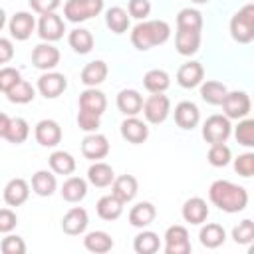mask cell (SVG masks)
Returning a JSON list of instances; mask_svg holds the SVG:
<instances>
[{
  "mask_svg": "<svg viewBox=\"0 0 254 254\" xmlns=\"http://www.w3.org/2000/svg\"><path fill=\"white\" fill-rule=\"evenodd\" d=\"M83 246L93 254H105L113 248V238L105 230H93L87 232L83 238Z\"/></svg>",
  "mask_w": 254,
  "mask_h": 254,
  "instance_id": "1f68e13d",
  "label": "cell"
},
{
  "mask_svg": "<svg viewBox=\"0 0 254 254\" xmlns=\"http://www.w3.org/2000/svg\"><path fill=\"white\" fill-rule=\"evenodd\" d=\"M208 163L212 167H226L232 159V153H230V147L226 143H212L210 149H208V155H206Z\"/></svg>",
  "mask_w": 254,
  "mask_h": 254,
  "instance_id": "b9f144b4",
  "label": "cell"
},
{
  "mask_svg": "<svg viewBox=\"0 0 254 254\" xmlns=\"http://www.w3.org/2000/svg\"><path fill=\"white\" fill-rule=\"evenodd\" d=\"M4 26H6V12L0 8V30H2Z\"/></svg>",
  "mask_w": 254,
  "mask_h": 254,
  "instance_id": "11a10c76",
  "label": "cell"
},
{
  "mask_svg": "<svg viewBox=\"0 0 254 254\" xmlns=\"http://www.w3.org/2000/svg\"><path fill=\"white\" fill-rule=\"evenodd\" d=\"M220 105L228 119H244L250 113V97L246 91H228Z\"/></svg>",
  "mask_w": 254,
  "mask_h": 254,
  "instance_id": "52a82bcc",
  "label": "cell"
},
{
  "mask_svg": "<svg viewBox=\"0 0 254 254\" xmlns=\"http://www.w3.org/2000/svg\"><path fill=\"white\" fill-rule=\"evenodd\" d=\"M175 48L181 56H194L200 48V32L198 30H177Z\"/></svg>",
  "mask_w": 254,
  "mask_h": 254,
  "instance_id": "603a6c76",
  "label": "cell"
},
{
  "mask_svg": "<svg viewBox=\"0 0 254 254\" xmlns=\"http://www.w3.org/2000/svg\"><path fill=\"white\" fill-rule=\"evenodd\" d=\"M177 30H202V14L196 8H183L177 14Z\"/></svg>",
  "mask_w": 254,
  "mask_h": 254,
  "instance_id": "60d3db41",
  "label": "cell"
},
{
  "mask_svg": "<svg viewBox=\"0 0 254 254\" xmlns=\"http://www.w3.org/2000/svg\"><path fill=\"white\" fill-rule=\"evenodd\" d=\"M234 171L240 177H252L254 175V153H242L234 159Z\"/></svg>",
  "mask_w": 254,
  "mask_h": 254,
  "instance_id": "7dc6e473",
  "label": "cell"
},
{
  "mask_svg": "<svg viewBox=\"0 0 254 254\" xmlns=\"http://www.w3.org/2000/svg\"><path fill=\"white\" fill-rule=\"evenodd\" d=\"M67 44L75 54H89L93 48V34L85 28H75L67 36Z\"/></svg>",
  "mask_w": 254,
  "mask_h": 254,
  "instance_id": "836d02e7",
  "label": "cell"
},
{
  "mask_svg": "<svg viewBox=\"0 0 254 254\" xmlns=\"http://www.w3.org/2000/svg\"><path fill=\"white\" fill-rule=\"evenodd\" d=\"M22 79V75H20V71L16 69V67H10V65H4V67H0V91L2 93H6L16 81H20Z\"/></svg>",
  "mask_w": 254,
  "mask_h": 254,
  "instance_id": "681fc988",
  "label": "cell"
},
{
  "mask_svg": "<svg viewBox=\"0 0 254 254\" xmlns=\"http://www.w3.org/2000/svg\"><path fill=\"white\" fill-rule=\"evenodd\" d=\"M2 196H4V202L8 206H20L30 196V185L24 179H10L4 187Z\"/></svg>",
  "mask_w": 254,
  "mask_h": 254,
  "instance_id": "d6986e66",
  "label": "cell"
},
{
  "mask_svg": "<svg viewBox=\"0 0 254 254\" xmlns=\"http://www.w3.org/2000/svg\"><path fill=\"white\" fill-rule=\"evenodd\" d=\"M226 93H228V89H226V85L222 81L208 79V81H202L200 83V97L208 105H220Z\"/></svg>",
  "mask_w": 254,
  "mask_h": 254,
  "instance_id": "d590c367",
  "label": "cell"
},
{
  "mask_svg": "<svg viewBox=\"0 0 254 254\" xmlns=\"http://www.w3.org/2000/svg\"><path fill=\"white\" fill-rule=\"evenodd\" d=\"M190 2H194V4H206L208 0H190Z\"/></svg>",
  "mask_w": 254,
  "mask_h": 254,
  "instance_id": "9f6ffc18",
  "label": "cell"
},
{
  "mask_svg": "<svg viewBox=\"0 0 254 254\" xmlns=\"http://www.w3.org/2000/svg\"><path fill=\"white\" fill-rule=\"evenodd\" d=\"M234 137L240 145L244 147H254V121L244 117V119H238V125L234 129Z\"/></svg>",
  "mask_w": 254,
  "mask_h": 254,
  "instance_id": "7bdbcfd3",
  "label": "cell"
},
{
  "mask_svg": "<svg viewBox=\"0 0 254 254\" xmlns=\"http://www.w3.org/2000/svg\"><path fill=\"white\" fill-rule=\"evenodd\" d=\"M105 26L113 34H125L129 30V14L121 6H113L105 12Z\"/></svg>",
  "mask_w": 254,
  "mask_h": 254,
  "instance_id": "e575fe53",
  "label": "cell"
},
{
  "mask_svg": "<svg viewBox=\"0 0 254 254\" xmlns=\"http://www.w3.org/2000/svg\"><path fill=\"white\" fill-rule=\"evenodd\" d=\"M30 2V8L36 12V14H50V12H56L62 4V0H28Z\"/></svg>",
  "mask_w": 254,
  "mask_h": 254,
  "instance_id": "816d5d0a",
  "label": "cell"
},
{
  "mask_svg": "<svg viewBox=\"0 0 254 254\" xmlns=\"http://www.w3.org/2000/svg\"><path fill=\"white\" fill-rule=\"evenodd\" d=\"M198 240H200V244L204 248H218L226 240V230L220 224H216V222H208V224H204L200 228Z\"/></svg>",
  "mask_w": 254,
  "mask_h": 254,
  "instance_id": "4dcf8cb0",
  "label": "cell"
},
{
  "mask_svg": "<svg viewBox=\"0 0 254 254\" xmlns=\"http://www.w3.org/2000/svg\"><path fill=\"white\" fill-rule=\"evenodd\" d=\"M107 73H109V67L103 60H93L89 64L83 65L81 69V83L87 85V87H97L99 83H103L107 79Z\"/></svg>",
  "mask_w": 254,
  "mask_h": 254,
  "instance_id": "44dd1931",
  "label": "cell"
},
{
  "mask_svg": "<svg viewBox=\"0 0 254 254\" xmlns=\"http://www.w3.org/2000/svg\"><path fill=\"white\" fill-rule=\"evenodd\" d=\"M165 252L167 254H189L190 252V240L189 230L181 224H173L165 232Z\"/></svg>",
  "mask_w": 254,
  "mask_h": 254,
  "instance_id": "9c48e42d",
  "label": "cell"
},
{
  "mask_svg": "<svg viewBox=\"0 0 254 254\" xmlns=\"http://www.w3.org/2000/svg\"><path fill=\"white\" fill-rule=\"evenodd\" d=\"M105 107H107V97L97 87H87L85 91L79 93V109L91 111L95 115H103Z\"/></svg>",
  "mask_w": 254,
  "mask_h": 254,
  "instance_id": "cb8c5ba5",
  "label": "cell"
},
{
  "mask_svg": "<svg viewBox=\"0 0 254 254\" xmlns=\"http://www.w3.org/2000/svg\"><path fill=\"white\" fill-rule=\"evenodd\" d=\"M95 210H97V216L103 220H117L123 214V202L113 194H105L97 200Z\"/></svg>",
  "mask_w": 254,
  "mask_h": 254,
  "instance_id": "f546056e",
  "label": "cell"
},
{
  "mask_svg": "<svg viewBox=\"0 0 254 254\" xmlns=\"http://www.w3.org/2000/svg\"><path fill=\"white\" fill-rule=\"evenodd\" d=\"M155 216H157V208L151 202L143 200V202H137L135 206H131V210H129V224L135 226V228H145V226H149L155 220Z\"/></svg>",
  "mask_w": 254,
  "mask_h": 254,
  "instance_id": "4316f807",
  "label": "cell"
},
{
  "mask_svg": "<svg viewBox=\"0 0 254 254\" xmlns=\"http://www.w3.org/2000/svg\"><path fill=\"white\" fill-rule=\"evenodd\" d=\"M52 173L56 175H71L75 171V159L67 151H54L48 159Z\"/></svg>",
  "mask_w": 254,
  "mask_h": 254,
  "instance_id": "74e56055",
  "label": "cell"
},
{
  "mask_svg": "<svg viewBox=\"0 0 254 254\" xmlns=\"http://www.w3.org/2000/svg\"><path fill=\"white\" fill-rule=\"evenodd\" d=\"M161 246L159 234L153 230H141L133 240V250L137 254H155Z\"/></svg>",
  "mask_w": 254,
  "mask_h": 254,
  "instance_id": "ab89813d",
  "label": "cell"
},
{
  "mask_svg": "<svg viewBox=\"0 0 254 254\" xmlns=\"http://www.w3.org/2000/svg\"><path fill=\"white\" fill-rule=\"evenodd\" d=\"M87 224H89V216H87V210L81 208V206L69 208V210L64 214V218H62V230H64L65 234H69V236H79V234H83L85 228H87Z\"/></svg>",
  "mask_w": 254,
  "mask_h": 254,
  "instance_id": "9a60e30c",
  "label": "cell"
},
{
  "mask_svg": "<svg viewBox=\"0 0 254 254\" xmlns=\"http://www.w3.org/2000/svg\"><path fill=\"white\" fill-rule=\"evenodd\" d=\"M62 198L67 202H79L87 194V181L81 177H67L62 185Z\"/></svg>",
  "mask_w": 254,
  "mask_h": 254,
  "instance_id": "83f0119b",
  "label": "cell"
},
{
  "mask_svg": "<svg viewBox=\"0 0 254 254\" xmlns=\"http://www.w3.org/2000/svg\"><path fill=\"white\" fill-rule=\"evenodd\" d=\"M171 85V77L165 69H149L143 75V87L149 93H165Z\"/></svg>",
  "mask_w": 254,
  "mask_h": 254,
  "instance_id": "d6a6232c",
  "label": "cell"
},
{
  "mask_svg": "<svg viewBox=\"0 0 254 254\" xmlns=\"http://www.w3.org/2000/svg\"><path fill=\"white\" fill-rule=\"evenodd\" d=\"M99 123H101V115H95L91 111H85V109H79L77 111V125L79 129H83L85 133H93L99 129Z\"/></svg>",
  "mask_w": 254,
  "mask_h": 254,
  "instance_id": "bcb514c9",
  "label": "cell"
},
{
  "mask_svg": "<svg viewBox=\"0 0 254 254\" xmlns=\"http://www.w3.org/2000/svg\"><path fill=\"white\" fill-rule=\"evenodd\" d=\"M65 32V24L62 20V16H58L56 12L50 14H40L38 20V36L44 42H58L64 38Z\"/></svg>",
  "mask_w": 254,
  "mask_h": 254,
  "instance_id": "ba28073f",
  "label": "cell"
},
{
  "mask_svg": "<svg viewBox=\"0 0 254 254\" xmlns=\"http://www.w3.org/2000/svg\"><path fill=\"white\" fill-rule=\"evenodd\" d=\"M127 14H129V18H135L141 22L151 14V2L149 0H129Z\"/></svg>",
  "mask_w": 254,
  "mask_h": 254,
  "instance_id": "c3c4849f",
  "label": "cell"
},
{
  "mask_svg": "<svg viewBox=\"0 0 254 254\" xmlns=\"http://www.w3.org/2000/svg\"><path fill=\"white\" fill-rule=\"evenodd\" d=\"M115 179V173L111 169V165L103 163V161H95L89 169H87V181L97 187V189H103V187H109Z\"/></svg>",
  "mask_w": 254,
  "mask_h": 254,
  "instance_id": "f1b7e54d",
  "label": "cell"
},
{
  "mask_svg": "<svg viewBox=\"0 0 254 254\" xmlns=\"http://www.w3.org/2000/svg\"><path fill=\"white\" fill-rule=\"evenodd\" d=\"M230 36L238 44H250L254 40V4L242 6L230 20Z\"/></svg>",
  "mask_w": 254,
  "mask_h": 254,
  "instance_id": "3957f363",
  "label": "cell"
},
{
  "mask_svg": "<svg viewBox=\"0 0 254 254\" xmlns=\"http://www.w3.org/2000/svg\"><path fill=\"white\" fill-rule=\"evenodd\" d=\"M34 137L42 147H56L62 141V127L54 119H42L34 127Z\"/></svg>",
  "mask_w": 254,
  "mask_h": 254,
  "instance_id": "5bb4252c",
  "label": "cell"
},
{
  "mask_svg": "<svg viewBox=\"0 0 254 254\" xmlns=\"http://www.w3.org/2000/svg\"><path fill=\"white\" fill-rule=\"evenodd\" d=\"M121 137L133 145H139V143H145L147 137H149V127L145 121H141L137 115H131V117H125L123 123H121Z\"/></svg>",
  "mask_w": 254,
  "mask_h": 254,
  "instance_id": "e0dca14e",
  "label": "cell"
},
{
  "mask_svg": "<svg viewBox=\"0 0 254 254\" xmlns=\"http://www.w3.org/2000/svg\"><path fill=\"white\" fill-rule=\"evenodd\" d=\"M147 123H153V125H159L163 123L169 113H171V101L167 95L163 93H151L145 101H143V107H141Z\"/></svg>",
  "mask_w": 254,
  "mask_h": 254,
  "instance_id": "8992f818",
  "label": "cell"
},
{
  "mask_svg": "<svg viewBox=\"0 0 254 254\" xmlns=\"http://www.w3.org/2000/svg\"><path fill=\"white\" fill-rule=\"evenodd\" d=\"M137 190H139V183L133 175H119L111 183V194L117 196L123 204L131 202L137 196Z\"/></svg>",
  "mask_w": 254,
  "mask_h": 254,
  "instance_id": "ac0fdd59",
  "label": "cell"
},
{
  "mask_svg": "<svg viewBox=\"0 0 254 254\" xmlns=\"http://www.w3.org/2000/svg\"><path fill=\"white\" fill-rule=\"evenodd\" d=\"M204 79V67L200 62H187L177 69V83L185 89L200 85Z\"/></svg>",
  "mask_w": 254,
  "mask_h": 254,
  "instance_id": "2e32d148",
  "label": "cell"
},
{
  "mask_svg": "<svg viewBox=\"0 0 254 254\" xmlns=\"http://www.w3.org/2000/svg\"><path fill=\"white\" fill-rule=\"evenodd\" d=\"M141 107H143V95L137 89H121L117 93V109L125 117L139 115Z\"/></svg>",
  "mask_w": 254,
  "mask_h": 254,
  "instance_id": "d4e9b609",
  "label": "cell"
},
{
  "mask_svg": "<svg viewBox=\"0 0 254 254\" xmlns=\"http://www.w3.org/2000/svg\"><path fill=\"white\" fill-rule=\"evenodd\" d=\"M103 12V0H67L64 4V16L65 20L79 24L93 16H99Z\"/></svg>",
  "mask_w": 254,
  "mask_h": 254,
  "instance_id": "277c9868",
  "label": "cell"
},
{
  "mask_svg": "<svg viewBox=\"0 0 254 254\" xmlns=\"http://www.w3.org/2000/svg\"><path fill=\"white\" fill-rule=\"evenodd\" d=\"M67 87V79L64 73L58 71H44L38 77V91L46 97V99H56L60 97Z\"/></svg>",
  "mask_w": 254,
  "mask_h": 254,
  "instance_id": "7c38bea8",
  "label": "cell"
},
{
  "mask_svg": "<svg viewBox=\"0 0 254 254\" xmlns=\"http://www.w3.org/2000/svg\"><path fill=\"white\" fill-rule=\"evenodd\" d=\"M232 133V125L230 119L226 115H210L204 123H202V139L206 143H226V139Z\"/></svg>",
  "mask_w": 254,
  "mask_h": 254,
  "instance_id": "5b68a950",
  "label": "cell"
},
{
  "mask_svg": "<svg viewBox=\"0 0 254 254\" xmlns=\"http://www.w3.org/2000/svg\"><path fill=\"white\" fill-rule=\"evenodd\" d=\"M18 224V216L12 208H0V232L2 234H8L16 228Z\"/></svg>",
  "mask_w": 254,
  "mask_h": 254,
  "instance_id": "f907efd6",
  "label": "cell"
},
{
  "mask_svg": "<svg viewBox=\"0 0 254 254\" xmlns=\"http://www.w3.org/2000/svg\"><path fill=\"white\" fill-rule=\"evenodd\" d=\"M208 198L214 206H218L222 212L234 214L246 208L248 204V190L240 185H234L226 179H218L208 189Z\"/></svg>",
  "mask_w": 254,
  "mask_h": 254,
  "instance_id": "6da1fadb",
  "label": "cell"
},
{
  "mask_svg": "<svg viewBox=\"0 0 254 254\" xmlns=\"http://www.w3.org/2000/svg\"><path fill=\"white\" fill-rule=\"evenodd\" d=\"M200 121V111L192 101H181L175 107V123L181 129H194Z\"/></svg>",
  "mask_w": 254,
  "mask_h": 254,
  "instance_id": "7402d4cb",
  "label": "cell"
},
{
  "mask_svg": "<svg viewBox=\"0 0 254 254\" xmlns=\"http://www.w3.org/2000/svg\"><path fill=\"white\" fill-rule=\"evenodd\" d=\"M32 64H34V67H38L42 71H52L60 64V50L52 42L38 44L32 50Z\"/></svg>",
  "mask_w": 254,
  "mask_h": 254,
  "instance_id": "8fae6325",
  "label": "cell"
},
{
  "mask_svg": "<svg viewBox=\"0 0 254 254\" xmlns=\"http://www.w3.org/2000/svg\"><path fill=\"white\" fill-rule=\"evenodd\" d=\"M181 214L189 224H202L208 218V204L200 196H190L189 200H185Z\"/></svg>",
  "mask_w": 254,
  "mask_h": 254,
  "instance_id": "ffe728a7",
  "label": "cell"
},
{
  "mask_svg": "<svg viewBox=\"0 0 254 254\" xmlns=\"http://www.w3.org/2000/svg\"><path fill=\"white\" fill-rule=\"evenodd\" d=\"M30 135V125L24 117H10V125L6 129L4 139L12 145H22Z\"/></svg>",
  "mask_w": 254,
  "mask_h": 254,
  "instance_id": "f35d334b",
  "label": "cell"
},
{
  "mask_svg": "<svg viewBox=\"0 0 254 254\" xmlns=\"http://www.w3.org/2000/svg\"><path fill=\"white\" fill-rule=\"evenodd\" d=\"M14 58V44L8 38H0V64H8Z\"/></svg>",
  "mask_w": 254,
  "mask_h": 254,
  "instance_id": "f5cc1de1",
  "label": "cell"
},
{
  "mask_svg": "<svg viewBox=\"0 0 254 254\" xmlns=\"http://www.w3.org/2000/svg\"><path fill=\"white\" fill-rule=\"evenodd\" d=\"M81 155L89 161H101L109 155V141L105 135L93 131V133H87L81 141Z\"/></svg>",
  "mask_w": 254,
  "mask_h": 254,
  "instance_id": "30bf717a",
  "label": "cell"
},
{
  "mask_svg": "<svg viewBox=\"0 0 254 254\" xmlns=\"http://www.w3.org/2000/svg\"><path fill=\"white\" fill-rule=\"evenodd\" d=\"M8 30H10V36L18 42H26L32 32L36 30V20L32 16V12H16L10 22H8Z\"/></svg>",
  "mask_w": 254,
  "mask_h": 254,
  "instance_id": "4fadbf2b",
  "label": "cell"
},
{
  "mask_svg": "<svg viewBox=\"0 0 254 254\" xmlns=\"http://www.w3.org/2000/svg\"><path fill=\"white\" fill-rule=\"evenodd\" d=\"M171 38V26L165 20H141L131 30V44L139 52H147L153 46H161Z\"/></svg>",
  "mask_w": 254,
  "mask_h": 254,
  "instance_id": "7a4b0ae2",
  "label": "cell"
},
{
  "mask_svg": "<svg viewBox=\"0 0 254 254\" xmlns=\"http://www.w3.org/2000/svg\"><path fill=\"white\" fill-rule=\"evenodd\" d=\"M0 250L4 254H24L26 252V242L22 236L18 234H6V238H2L0 242Z\"/></svg>",
  "mask_w": 254,
  "mask_h": 254,
  "instance_id": "f6af8a7d",
  "label": "cell"
},
{
  "mask_svg": "<svg viewBox=\"0 0 254 254\" xmlns=\"http://www.w3.org/2000/svg\"><path fill=\"white\" fill-rule=\"evenodd\" d=\"M232 238L236 244H250L254 240V222L250 218H244L232 228Z\"/></svg>",
  "mask_w": 254,
  "mask_h": 254,
  "instance_id": "ee69618b",
  "label": "cell"
},
{
  "mask_svg": "<svg viewBox=\"0 0 254 254\" xmlns=\"http://www.w3.org/2000/svg\"><path fill=\"white\" fill-rule=\"evenodd\" d=\"M58 189V181H56V173L52 171H36L32 175V190L38 196H52Z\"/></svg>",
  "mask_w": 254,
  "mask_h": 254,
  "instance_id": "484cf974",
  "label": "cell"
},
{
  "mask_svg": "<svg viewBox=\"0 0 254 254\" xmlns=\"http://www.w3.org/2000/svg\"><path fill=\"white\" fill-rule=\"evenodd\" d=\"M8 125H10V117H8L6 113H2V111H0V137H4V135H6Z\"/></svg>",
  "mask_w": 254,
  "mask_h": 254,
  "instance_id": "db71d44e",
  "label": "cell"
},
{
  "mask_svg": "<svg viewBox=\"0 0 254 254\" xmlns=\"http://www.w3.org/2000/svg\"><path fill=\"white\" fill-rule=\"evenodd\" d=\"M6 97H8V101H12V103L24 105V103L34 101V97H36V89H34V85H32L30 81L20 79V81H16V83L6 91Z\"/></svg>",
  "mask_w": 254,
  "mask_h": 254,
  "instance_id": "8d00e7d4",
  "label": "cell"
}]
</instances>
